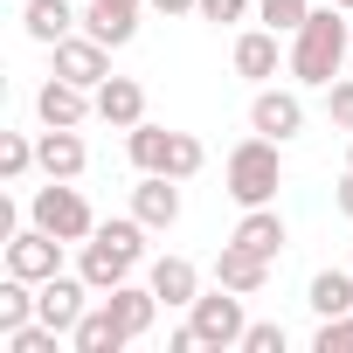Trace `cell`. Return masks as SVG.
<instances>
[{
  "instance_id": "cell-1",
  "label": "cell",
  "mask_w": 353,
  "mask_h": 353,
  "mask_svg": "<svg viewBox=\"0 0 353 353\" xmlns=\"http://www.w3.org/2000/svg\"><path fill=\"white\" fill-rule=\"evenodd\" d=\"M346 56H353V14L346 8H312L298 21V35H291V77L312 83V90H325Z\"/></svg>"
},
{
  "instance_id": "cell-2",
  "label": "cell",
  "mask_w": 353,
  "mask_h": 353,
  "mask_svg": "<svg viewBox=\"0 0 353 353\" xmlns=\"http://www.w3.org/2000/svg\"><path fill=\"white\" fill-rule=\"evenodd\" d=\"M77 250H83V256H77L83 284L104 298V291H118V284L145 263V222H139V215H125V222H97V236L77 243Z\"/></svg>"
},
{
  "instance_id": "cell-3",
  "label": "cell",
  "mask_w": 353,
  "mask_h": 353,
  "mask_svg": "<svg viewBox=\"0 0 353 353\" xmlns=\"http://www.w3.org/2000/svg\"><path fill=\"white\" fill-rule=\"evenodd\" d=\"M222 181H229V201L236 208H270L277 201V188H284V152H277V139H243L236 152H229V166H222Z\"/></svg>"
},
{
  "instance_id": "cell-4",
  "label": "cell",
  "mask_w": 353,
  "mask_h": 353,
  "mask_svg": "<svg viewBox=\"0 0 353 353\" xmlns=\"http://www.w3.org/2000/svg\"><path fill=\"white\" fill-rule=\"evenodd\" d=\"M28 215H35V229H49V236H63V243H90V236H97V215H90V201H83L70 181L35 188Z\"/></svg>"
},
{
  "instance_id": "cell-5",
  "label": "cell",
  "mask_w": 353,
  "mask_h": 353,
  "mask_svg": "<svg viewBox=\"0 0 353 353\" xmlns=\"http://www.w3.org/2000/svg\"><path fill=\"white\" fill-rule=\"evenodd\" d=\"M188 325L201 332V346H243V332H250V319H243V291H229V284L201 291V298L188 305Z\"/></svg>"
},
{
  "instance_id": "cell-6",
  "label": "cell",
  "mask_w": 353,
  "mask_h": 353,
  "mask_svg": "<svg viewBox=\"0 0 353 353\" xmlns=\"http://www.w3.org/2000/svg\"><path fill=\"white\" fill-rule=\"evenodd\" d=\"M56 270H63V236H49V229H14L8 236V277L49 284Z\"/></svg>"
},
{
  "instance_id": "cell-7",
  "label": "cell",
  "mask_w": 353,
  "mask_h": 353,
  "mask_svg": "<svg viewBox=\"0 0 353 353\" xmlns=\"http://www.w3.org/2000/svg\"><path fill=\"white\" fill-rule=\"evenodd\" d=\"M90 298H97V291L83 284V270H77V277H63V270H56L49 284H35V319H49V325L70 339V332H77V319L90 312Z\"/></svg>"
},
{
  "instance_id": "cell-8",
  "label": "cell",
  "mask_w": 353,
  "mask_h": 353,
  "mask_svg": "<svg viewBox=\"0 0 353 353\" xmlns=\"http://www.w3.org/2000/svg\"><path fill=\"white\" fill-rule=\"evenodd\" d=\"M250 132H263V139H277V145H284V139H298V132H305V97H298V90H270V83H263V90H256V104H250Z\"/></svg>"
},
{
  "instance_id": "cell-9",
  "label": "cell",
  "mask_w": 353,
  "mask_h": 353,
  "mask_svg": "<svg viewBox=\"0 0 353 353\" xmlns=\"http://www.w3.org/2000/svg\"><path fill=\"white\" fill-rule=\"evenodd\" d=\"M35 118L42 125H83V118H97V90H83L70 77H49L35 90Z\"/></svg>"
},
{
  "instance_id": "cell-10",
  "label": "cell",
  "mask_w": 353,
  "mask_h": 353,
  "mask_svg": "<svg viewBox=\"0 0 353 353\" xmlns=\"http://www.w3.org/2000/svg\"><path fill=\"white\" fill-rule=\"evenodd\" d=\"M132 215H139L145 229H173V222H181V181H173V173H139Z\"/></svg>"
},
{
  "instance_id": "cell-11",
  "label": "cell",
  "mask_w": 353,
  "mask_h": 353,
  "mask_svg": "<svg viewBox=\"0 0 353 353\" xmlns=\"http://www.w3.org/2000/svg\"><path fill=\"white\" fill-rule=\"evenodd\" d=\"M56 77H70V83L97 90V83L111 77V49H104L97 35H70V42H56Z\"/></svg>"
},
{
  "instance_id": "cell-12",
  "label": "cell",
  "mask_w": 353,
  "mask_h": 353,
  "mask_svg": "<svg viewBox=\"0 0 353 353\" xmlns=\"http://www.w3.org/2000/svg\"><path fill=\"white\" fill-rule=\"evenodd\" d=\"M35 166L49 173V181H77V173L90 166V152H83L77 125H49V132L35 139Z\"/></svg>"
},
{
  "instance_id": "cell-13",
  "label": "cell",
  "mask_w": 353,
  "mask_h": 353,
  "mask_svg": "<svg viewBox=\"0 0 353 353\" xmlns=\"http://www.w3.org/2000/svg\"><path fill=\"white\" fill-rule=\"evenodd\" d=\"M215 284L256 298V291L270 284V256H256V250H243V243H222V250H215Z\"/></svg>"
},
{
  "instance_id": "cell-14",
  "label": "cell",
  "mask_w": 353,
  "mask_h": 353,
  "mask_svg": "<svg viewBox=\"0 0 353 353\" xmlns=\"http://www.w3.org/2000/svg\"><path fill=\"white\" fill-rule=\"evenodd\" d=\"M145 284L159 291L166 312H188V305L201 298V270H194L188 256H152V277H145Z\"/></svg>"
},
{
  "instance_id": "cell-15",
  "label": "cell",
  "mask_w": 353,
  "mask_h": 353,
  "mask_svg": "<svg viewBox=\"0 0 353 353\" xmlns=\"http://www.w3.org/2000/svg\"><path fill=\"white\" fill-rule=\"evenodd\" d=\"M83 35H97L104 49H125L139 35V0H90L83 8Z\"/></svg>"
},
{
  "instance_id": "cell-16",
  "label": "cell",
  "mask_w": 353,
  "mask_h": 353,
  "mask_svg": "<svg viewBox=\"0 0 353 353\" xmlns=\"http://www.w3.org/2000/svg\"><path fill=\"white\" fill-rule=\"evenodd\" d=\"M21 28H28V42L56 49V42H70V35L83 28V14L70 8V0H28V14H21Z\"/></svg>"
},
{
  "instance_id": "cell-17",
  "label": "cell",
  "mask_w": 353,
  "mask_h": 353,
  "mask_svg": "<svg viewBox=\"0 0 353 353\" xmlns=\"http://www.w3.org/2000/svg\"><path fill=\"white\" fill-rule=\"evenodd\" d=\"M104 305L118 312V325H125L132 339H145V332H152V319H159V291H152V284H132V277H125L118 291H104Z\"/></svg>"
},
{
  "instance_id": "cell-18",
  "label": "cell",
  "mask_w": 353,
  "mask_h": 353,
  "mask_svg": "<svg viewBox=\"0 0 353 353\" xmlns=\"http://www.w3.org/2000/svg\"><path fill=\"white\" fill-rule=\"evenodd\" d=\"M70 346H77V353H118V346H132V332H125V325H118V312H111V305L97 298V305H90L83 319H77Z\"/></svg>"
},
{
  "instance_id": "cell-19",
  "label": "cell",
  "mask_w": 353,
  "mask_h": 353,
  "mask_svg": "<svg viewBox=\"0 0 353 353\" xmlns=\"http://www.w3.org/2000/svg\"><path fill=\"white\" fill-rule=\"evenodd\" d=\"M97 118L118 125V132H132V125L145 118V90H139L132 77H104V83H97Z\"/></svg>"
},
{
  "instance_id": "cell-20",
  "label": "cell",
  "mask_w": 353,
  "mask_h": 353,
  "mask_svg": "<svg viewBox=\"0 0 353 353\" xmlns=\"http://www.w3.org/2000/svg\"><path fill=\"white\" fill-rule=\"evenodd\" d=\"M236 77H250V83L277 77V28H243L236 35Z\"/></svg>"
},
{
  "instance_id": "cell-21",
  "label": "cell",
  "mask_w": 353,
  "mask_h": 353,
  "mask_svg": "<svg viewBox=\"0 0 353 353\" xmlns=\"http://www.w3.org/2000/svg\"><path fill=\"white\" fill-rule=\"evenodd\" d=\"M229 243H243V250H256V256H284V215L277 208H243V222H236V236Z\"/></svg>"
},
{
  "instance_id": "cell-22",
  "label": "cell",
  "mask_w": 353,
  "mask_h": 353,
  "mask_svg": "<svg viewBox=\"0 0 353 353\" xmlns=\"http://www.w3.org/2000/svg\"><path fill=\"white\" fill-rule=\"evenodd\" d=\"M166 139H173L166 125H145V118H139V125L125 132V152H132V166H139V173H159V166H166Z\"/></svg>"
},
{
  "instance_id": "cell-23",
  "label": "cell",
  "mask_w": 353,
  "mask_h": 353,
  "mask_svg": "<svg viewBox=\"0 0 353 353\" xmlns=\"http://www.w3.org/2000/svg\"><path fill=\"white\" fill-rule=\"evenodd\" d=\"M305 305H312L319 319H339V312H353V277H346V270H319Z\"/></svg>"
},
{
  "instance_id": "cell-24",
  "label": "cell",
  "mask_w": 353,
  "mask_h": 353,
  "mask_svg": "<svg viewBox=\"0 0 353 353\" xmlns=\"http://www.w3.org/2000/svg\"><path fill=\"white\" fill-rule=\"evenodd\" d=\"M201 166H208V145H201L194 132H173V139H166V166H159V173H173V181H194Z\"/></svg>"
},
{
  "instance_id": "cell-25",
  "label": "cell",
  "mask_w": 353,
  "mask_h": 353,
  "mask_svg": "<svg viewBox=\"0 0 353 353\" xmlns=\"http://www.w3.org/2000/svg\"><path fill=\"white\" fill-rule=\"evenodd\" d=\"M305 14H312V0H256V21L277 28V35H298Z\"/></svg>"
},
{
  "instance_id": "cell-26",
  "label": "cell",
  "mask_w": 353,
  "mask_h": 353,
  "mask_svg": "<svg viewBox=\"0 0 353 353\" xmlns=\"http://www.w3.org/2000/svg\"><path fill=\"white\" fill-rule=\"evenodd\" d=\"M28 166H35V139H21V132H0V173H8V181H21Z\"/></svg>"
},
{
  "instance_id": "cell-27",
  "label": "cell",
  "mask_w": 353,
  "mask_h": 353,
  "mask_svg": "<svg viewBox=\"0 0 353 353\" xmlns=\"http://www.w3.org/2000/svg\"><path fill=\"white\" fill-rule=\"evenodd\" d=\"M325 118H332L339 132H353V77H332V83H325Z\"/></svg>"
},
{
  "instance_id": "cell-28",
  "label": "cell",
  "mask_w": 353,
  "mask_h": 353,
  "mask_svg": "<svg viewBox=\"0 0 353 353\" xmlns=\"http://www.w3.org/2000/svg\"><path fill=\"white\" fill-rule=\"evenodd\" d=\"M194 14H201V21H215V28H236V21H250V14H256V0H201Z\"/></svg>"
},
{
  "instance_id": "cell-29",
  "label": "cell",
  "mask_w": 353,
  "mask_h": 353,
  "mask_svg": "<svg viewBox=\"0 0 353 353\" xmlns=\"http://www.w3.org/2000/svg\"><path fill=\"white\" fill-rule=\"evenodd\" d=\"M284 346H291V339H284V325H270V319L243 332V353H284Z\"/></svg>"
},
{
  "instance_id": "cell-30",
  "label": "cell",
  "mask_w": 353,
  "mask_h": 353,
  "mask_svg": "<svg viewBox=\"0 0 353 353\" xmlns=\"http://www.w3.org/2000/svg\"><path fill=\"white\" fill-rule=\"evenodd\" d=\"M319 353H332V346H353V312H339V319H319V339H312Z\"/></svg>"
},
{
  "instance_id": "cell-31",
  "label": "cell",
  "mask_w": 353,
  "mask_h": 353,
  "mask_svg": "<svg viewBox=\"0 0 353 353\" xmlns=\"http://www.w3.org/2000/svg\"><path fill=\"white\" fill-rule=\"evenodd\" d=\"M152 8H159V14H194L201 0H152Z\"/></svg>"
},
{
  "instance_id": "cell-32",
  "label": "cell",
  "mask_w": 353,
  "mask_h": 353,
  "mask_svg": "<svg viewBox=\"0 0 353 353\" xmlns=\"http://www.w3.org/2000/svg\"><path fill=\"white\" fill-rule=\"evenodd\" d=\"M339 215H353V166H346V181H339Z\"/></svg>"
},
{
  "instance_id": "cell-33",
  "label": "cell",
  "mask_w": 353,
  "mask_h": 353,
  "mask_svg": "<svg viewBox=\"0 0 353 353\" xmlns=\"http://www.w3.org/2000/svg\"><path fill=\"white\" fill-rule=\"evenodd\" d=\"M332 8H346V14H353V0H332Z\"/></svg>"
},
{
  "instance_id": "cell-34",
  "label": "cell",
  "mask_w": 353,
  "mask_h": 353,
  "mask_svg": "<svg viewBox=\"0 0 353 353\" xmlns=\"http://www.w3.org/2000/svg\"><path fill=\"white\" fill-rule=\"evenodd\" d=\"M346 139H353V132H346ZM346 166H353V145H346Z\"/></svg>"
}]
</instances>
